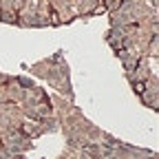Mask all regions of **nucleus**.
Masks as SVG:
<instances>
[{"label": "nucleus", "instance_id": "f03ea898", "mask_svg": "<svg viewBox=\"0 0 159 159\" xmlns=\"http://www.w3.org/2000/svg\"><path fill=\"white\" fill-rule=\"evenodd\" d=\"M0 16H2V11H0Z\"/></svg>", "mask_w": 159, "mask_h": 159}, {"label": "nucleus", "instance_id": "f257e3e1", "mask_svg": "<svg viewBox=\"0 0 159 159\" xmlns=\"http://www.w3.org/2000/svg\"><path fill=\"white\" fill-rule=\"evenodd\" d=\"M135 91H137V93H144V91H146V84H144V82H135Z\"/></svg>", "mask_w": 159, "mask_h": 159}]
</instances>
